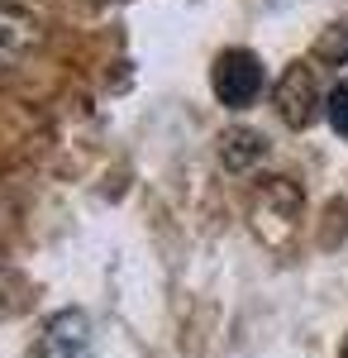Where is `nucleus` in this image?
<instances>
[{"instance_id": "obj_5", "label": "nucleus", "mask_w": 348, "mask_h": 358, "mask_svg": "<svg viewBox=\"0 0 348 358\" xmlns=\"http://www.w3.org/2000/svg\"><path fill=\"white\" fill-rule=\"evenodd\" d=\"M263 158H268V138L258 134V129L234 124V129L219 134V163L229 167V172H253Z\"/></svg>"}, {"instance_id": "obj_1", "label": "nucleus", "mask_w": 348, "mask_h": 358, "mask_svg": "<svg viewBox=\"0 0 348 358\" xmlns=\"http://www.w3.org/2000/svg\"><path fill=\"white\" fill-rule=\"evenodd\" d=\"M263 82H268V72H263V57L253 53V48H224L210 67L215 101L229 106V110L253 106V101L263 96Z\"/></svg>"}, {"instance_id": "obj_4", "label": "nucleus", "mask_w": 348, "mask_h": 358, "mask_svg": "<svg viewBox=\"0 0 348 358\" xmlns=\"http://www.w3.org/2000/svg\"><path fill=\"white\" fill-rule=\"evenodd\" d=\"M38 38H43V20L15 0H0V53H24Z\"/></svg>"}, {"instance_id": "obj_3", "label": "nucleus", "mask_w": 348, "mask_h": 358, "mask_svg": "<svg viewBox=\"0 0 348 358\" xmlns=\"http://www.w3.org/2000/svg\"><path fill=\"white\" fill-rule=\"evenodd\" d=\"M38 358H91V325L81 310H57L38 334Z\"/></svg>"}, {"instance_id": "obj_2", "label": "nucleus", "mask_w": 348, "mask_h": 358, "mask_svg": "<svg viewBox=\"0 0 348 358\" xmlns=\"http://www.w3.org/2000/svg\"><path fill=\"white\" fill-rule=\"evenodd\" d=\"M272 101H277V115H282L291 129H305V124L324 110V96H320V82H315V67H310V62H291V67L277 77Z\"/></svg>"}, {"instance_id": "obj_6", "label": "nucleus", "mask_w": 348, "mask_h": 358, "mask_svg": "<svg viewBox=\"0 0 348 358\" xmlns=\"http://www.w3.org/2000/svg\"><path fill=\"white\" fill-rule=\"evenodd\" d=\"M324 120L334 124V134L348 138V77L329 86V96H324Z\"/></svg>"}, {"instance_id": "obj_7", "label": "nucleus", "mask_w": 348, "mask_h": 358, "mask_svg": "<svg viewBox=\"0 0 348 358\" xmlns=\"http://www.w3.org/2000/svg\"><path fill=\"white\" fill-rule=\"evenodd\" d=\"M344 358H348V344H344Z\"/></svg>"}]
</instances>
